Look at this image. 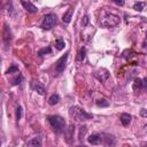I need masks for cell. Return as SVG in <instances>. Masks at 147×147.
Segmentation results:
<instances>
[{"instance_id":"cell-18","label":"cell","mask_w":147,"mask_h":147,"mask_svg":"<svg viewBox=\"0 0 147 147\" xmlns=\"http://www.w3.org/2000/svg\"><path fill=\"white\" fill-rule=\"evenodd\" d=\"M145 6H146V2H140V1H139V2H136V3L133 5V9L137 10V11H141Z\"/></svg>"},{"instance_id":"cell-9","label":"cell","mask_w":147,"mask_h":147,"mask_svg":"<svg viewBox=\"0 0 147 147\" xmlns=\"http://www.w3.org/2000/svg\"><path fill=\"white\" fill-rule=\"evenodd\" d=\"M88 142L90 144H92V145H99V144H101L102 142V139H101V136L100 134H98V133H94V134H91L90 137H88Z\"/></svg>"},{"instance_id":"cell-25","label":"cell","mask_w":147,"mask_h":147,"mask_svg":"<svg viewBox=\"0 0 147 147\" xmlns=\"http://www.w3.org/2000/svg\"><path fill=\"white\" fill-rule=\"evenodd\" d=\"M22 113H23V109H22L21 106H18L17 109H16V119H17V121L21 119V117H22Z\"/></svg>"},{"instance_id":"cell-7","label":"cell","mask_w":147,"mask_h":147,"mask_svg":"<svg viewBox=\"0 0 147 147\" xmlns=\"http://www.w3.org/2000/svg\"><path fill=\"white\" fill-rule=\"evenodd\" d=\"M101 139H102V141H103L107 146H110V147L116 144V138H115L113 134H109V133H103V134L101 136Z\"/></svg>"},{"instance_id":"cell-16","label":"cell","mask_w":147,"mask_h":147,"mask_svg":"<svg viewBox=\"0 0 147 147\" xmlns=\"http://www.w3.org/2000/svg\"><path fill=\"white\" fill-rule=\"evenodd\" d=\"M26 147H42L40 138H33V139L29 140Z\"/></svg>"},{"instance_id":"cell-11","label":"cell","mask_w":147,"mask_h":147,"mask_svg":"<svg viewBox=\"0 0 147 147\" xmlns=\"http://www.w3.org/2000/svg\"><path fill=\"white\" fill-rule=\"evenodd\" d=\"M147 80L144 78V79H140V78H136L134 79V83H133V88L137 90V88H145L147 83Z\"/></svg>"},{"instance_id":"cell-3","label":"cell","mask_w":147,"mask_h":147,"mask_svg":"<svg viewBox=\"0 0 147 147\" xmlns=\"http://www.w3.org/2000/svg\"><path fill=\"white\" fill-rule=\"evenodd\" d=\"M119 22H121L119 16H117V15L110 13V14H106V15L102 17V20H101V22H100V25H101L102 28H114V26L118 25Z\"/></svg>"},{"instance_id":"cell-19","label":"cell","mask_w":147,"mask_h":147,"mask_svg":"<svg viewBox=\"0 0 147 147\" xmlns=\"http://www.w3.org/2000/svg\"><path fill=\"white\" fill-rule=\"evenodd\" d=\"M52 53V48L51 47H45V48H41L39 52H38V55L39 56H44L46 54H51Z\"/></svg>"},{"instance_id":"cell-21","label":"cell","mask_w":147,"mask_h":147,"mask_svg":"<svg viewBox=\"0 0 147 147\" xmlns=\"http://www.w3.org/2000/svg\"><path fill=\"white\" fill-rule=\"evenodd\" d=\"M96 106L98 107H108L109 106V102L107 101V100H105V99H101V100H96Z\"/></svg>"},{"instance_id":"cell-17","label":"cell","mask_w":147,"mask_h":147,"mask_svg":"<svg viewBox=\"0 0 147 147\" xmlns=\"http://www.w3.org/2000/svg\"><path fill=\"white\" fill-rule=\"evenodd\" d=\"M59 102H60V95H59L57 93L52 94V95L49 96V99H48V103H49L51 106H55V105H57Z\"/></svg>"},{"instance_id":"cell-30","label":"cell","mask_w":147,"mask_h":147,"mask_svg":"<svg viewBox=\"0 0 147 147\" xmlns=\"http://www.w3.org/2000/svg\"><path fill=\"white\" fill-rule=\"evenodd\" d=\"M77 147H87V146H85V145H78Z\"/></svg>"},{"instance_id":"cell-24","label":"cell","mask_w":147,"mask_h":147,"mask_svg":"<svg viewBox=\"0 0 147 147\" xmlns=\"http://www.w3.org/2000/svg\"><path fill=\"white\" fill-rule=\"evenodd\" d=\"M14 72H18V67H17V65H11V67L6 71L7 75H10V74H14Z\"/></svg>"},{"instance_id":"cell-5","label":"cell","mask_w":147,"mask_h":147,"mask_svg":"<svg viewBox=\"0 0 147 147\" xmlns=\"http://www.w3.org/2000/svg\"><path fill=\"white\" fill-rule=\"evenodd\" d=\"M67 60H68V54H64L63 56H61L57 62H56V71L59 74H62L64 71V68H65V64H67Z\"/></svg>"},{"instance_id":"cell-8","label":"cell","mask_w":147,"mask_h":147,"mask_svg":"<svg viewBox=\"0 0 147 147\" xmlns=\"http://www.w3.org/2000/svg\"><path fill=\"white\" fill-rule=\"evenodd\" d=\"M21 3L24 7V9L26 11H29V13H37L38 11V8L32 2H30V1H21Z\"/></svg>"},{"instance_id":"cell-28","label":"cell","mask_w":147,"mask_h":147,"mask_svg":"<svg viewBox=\"0 0 147 147\" xmlns=\"http://www.w3.org/2000/svg\"><path fill=\"white\" fill-rule=\"evenodd\" d=\"M140 115H141L142 117H146V116H147V113H146V109H141V111H140Z\"/></svg>"},{"instance_id":"cell-23","label":"cell","mask_w":147,"mask_h":147,"mask_svg":"<svg viewBox=\"0 0 147 147\" xmlns=\"http://www.w3.org/2000/svg\"><path fill=\"white\" fill-rule=\"evenodd\" d=\"M85 54H86V51H85V48L83 47L80 51H79V53H78V56H77V60L78 61H83L84 59H85Z\"/></svg>"},{"instance_id":"cell-29","label":"cell","mask_w":147,"mask_h":147,"mask_svg":"<svg viewBox=\"0 0 147 147\" xmlns=\"http://www.w3.org/2000/svg\"><path fill=\"white\" fill-rule=\"evenodd\" d=\"M116 5H119V6H122V5H124V1H118V0H115L114 1Z\"/></svg>"},{"instance_id":"cell-6","label":"cell","mask_w":147,"mask_h":147,"mask_svg":"<svg viewBox=\"0 0 147 147\" xmlns=\"http://www.w3.org/2000/svg\"><path fill=\"white\" fill-rule=\"evenodd\" d=\"M74 132H75V125L69 124L68 127L64 130V136H65V141L68 144H71L74 140Z\"/></svg>"},{"instance_id":"cell-20","label":"cell","mask_w":147,"mask_h":147,"mask_svg":"<svg viewBox=\"0 0 147 147\" xmlns=\"http://www.w3.org/2000/svg\"><path fill=\"white\" fill-rule=\"evenodd\" d=\"M86 131H87V126H86V125H83V126L79 127V134H78V139H79V140L83 139V137L85 136Z\"/></svg>"},{"instance_id":"cell-10","label":"cell","mask_w":147,"mask_h":147,"mask_svg":"<svg viewBox=\"0 0 147 147\" xmlns=\"http://www.w3.org/2000/svg\"><path fill=\"white\" fill-rule=\"evenodd\" d=\"M72 14H74V8L70 7V8L63 14V16H62V21H63L65 24L70 23V21H71V18H72Z\"/></svg>"},{"instance_id":"cell-4","label":"cell","mask_w":147,"mask_h":147,"mask_svg":"<svg viewBox=\"0 0 147 147\" xmlns=\"http://www.w3.org/2000/svg\"><path fill=\"white\" fill-rule=\"evenodd\" d=\"M57 23V17L55 14L51 13L44 16V20L41 22V29L42 30H51L53 29Z\"/></svg>"},{"instance_id":"cell-13","label":"cell","mask_w":147,"mask_h":147,"mask_svg":"<svg viewBox=\"0 0 147 147\" xmlns=\"http://www.w3.org/2000/svg\"><path fill=\"white\" fill-rule=\"evenodd\" d=\"M119 119H121V123H122L124 126H126V125H129V124L131 123L132 116H131L130 114L123 113V114H121V117H119Z\"/></svg>"},{"instance_id":"cell-27","label":"cell","mask_w":147,"mask_h":147,"mask_svg":"<svg viewBox=\"0 0 147 147\" xmlns=\"http://www.w3.org/2000/svg\"><path fill=\"white\" fill-rule=\"evenodd\" d=\"M87 23H88V16H84L82 20V24L85 26V25H87Z\"/></svg>"},{"instance_id":"cell-14","label":"cell","mask_w":147,"mask_h":147,"mask_svg":"<svg viewBox=\"0 0 147 147\" xmlns=\"http://www.w3.org/2000/svg\"><path fill=\"white\" fill-rule=\"evenodd\" d=\"M103 74H101V70H99V71H96L94 75H95V77L99 79V80H101V82H105L106 79H108L109 78V74H108V71L106 70V69H103V71H102Z\"/></svg>"},{"instance_id":"cell-12","label":"cell","mask_w":147,"mask_h":147,"mask_svg":"<svg viewBox=\"0 0 147 147\" xmlns=\"http://www.w3.org/2000/svg\"><path fill=\"white\" fill-rule=\"evenodd\" d=\"M31 86H32V88L34 90V91H37L40 95H44L45 94V88H44V86L39 83V82H32V84H31Z\"/></svg>"},{"instance_id":"cell-2","label":"cell","mask_w":147,"mask_h":147,"mask_svg":"<svg viewBox=\"0 0 147 147\" xmlns=\"http://www.w3.org/2000/svg\"><path fill=\"white\" fill-rule=\"evenodd\" d=\"M48 122L52 126V129L54 130L55 133L60 134L62 132H64L65 130V121L64 118H62L59 115H51L48 116Z\"/></svg>"},{"instance_id":"cell-26","label":"cell","mask_w":147,"mask_h":147,"mask_svg":"<svg viewBox=\"0 0 147 147\" xmlns=\"http://www.w3.org/2000/svg\"><path fill=\"white\" fill-rule=\"evenodd\" d=\"M23 80V76L22 75H18V77H16L15 79H13V85H17V84H21V82Z\"/></svg>"},{"instance_id":"cell-15","label":"cell","mask_w":147,"mask_h":147,"mask_svg":"<svg viewBox=\"0 0 147 147\" xmlns=\"http://www.w3.org/2000/svg\"><path fill=\"white\" fill-rule=\"evenodd\" d=\"M11 39V32H10V29L8 28L7 24H5V29H3V40L6 42V45L10 41Z\"/></svg>"},{"instance_id":"cell-22","label":"cell","mask_w":147,"mask_h":147,"mask_svg":"<svg viewBox=\"0 0 147 147\" xmlns=\"http://www.w3.org/2000/svg\"><path fill=\"white\" fill-rule=\"evenodd\" d=\"M55 46H56V48H57L59 51H61V49H63V48H64L65 44H64V41H63L62 39H57V40H56V44H55Z\"/></svg>"},{"instance_id":"cell-1","label":"cell","mask_w":147,"mask_h":147,"mask_svg":"<svg viewBox=\"0 0 147 147\" xmlns=\"http://www.w3.org/2000/svg\"><path fill=\"white\" fill-rule=\"evenodd\" d=\"M69 116L72 119H76V121H87V119L93 118V115L92 114L86 113L84 109H82L78 106L70 107V109H69Z\"/></svg>"}]
</instances>
